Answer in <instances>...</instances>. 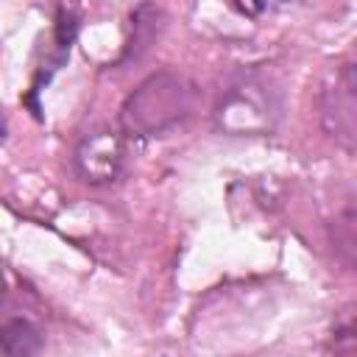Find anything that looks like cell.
<instances>
[{
  "label": "cell",
  "mask_w": 357,
  "mask_h": 357,
  "mask_svg": "<svg viewBox=\"0 0 357 357\" xmlns=\"http://www.w3.org/2000/svg\"><path fill=\"white\" fill-rule=\"evenodd\" d=\"M190 86L173 73H159L139 84V89L126 100L123 126L139 137L162 134L190 112Z\"/></svg>",
  "instance_id": "cell-1"
},
{
  "label": "cell",
  "mask_w": 357,
  "mask_h": 357,
  "mask_svg": "<svg viewBox=\"0 0 357 357\" xmlns=\"http://www.w3.org/2000/svg\"><path fill=\"white\" fill-rule=\"evenodd\" d=\"M321 117L326 131L343 142L346 148H354V70L346 64L337 75L335 84L324 92V106Z\"/></svg>",
  "instance_id": "cell-2"
},
{
  "label": "cell",
  "mask_w": 357,
  "mask_h": 357,
  "mask_svg": "<svg viewBox=\"0 0 357 357\" xmlns=\"http://www.w3.org/2000/svg\"><path fill=\"white\" fill-rule=\"evenodd\" d=\"M123 162V145L117 134L100 131L95 137H86L78 148V167L86 176V181H109L117 176Z\"/></svg>",
  "instance_id": "cell-3"
},
{
  "label": "cell",
  "mask_w": 357,
  "mask_h": 357,
  "mask_svg": "<svg viewBox=\"0 0 357 357\" xmlns=\"http://www.w3.org/2000/svg\"><path fill=\"white\" fill-rule=\"evenodd\" d=\"M42 349V329L28 318H8L0 324V351L6 357H36Z\"/></svg>",
  "instance_id": "cell-4"
},
{
  "label": "cell",
  "mask_w": 357,
  "mask_h": 357,
  "mask_svg": "<svg viewBox=\"0 0 357 357\" xmlns=\"http://www.w3.org/2000/svg\"><path fill=\"white\" fill-rule=\"evenodd\" d=\"M6 137V123H3V117H0V139Z\"/></svg>",
  "instance_id": "cell-5"
}]
</instances>
